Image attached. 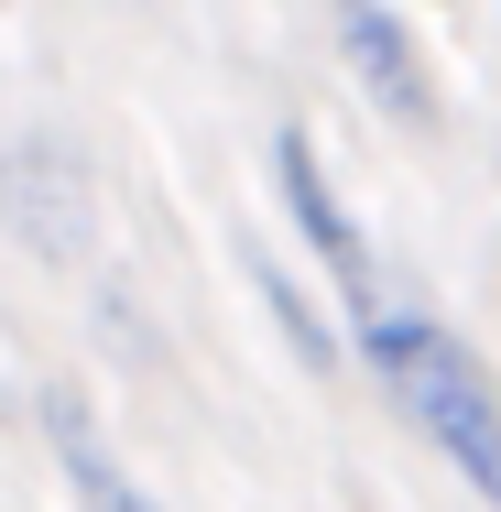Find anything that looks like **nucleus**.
I'll use <instances>...</instances> for the list:
<instances>
[{
	"label": "nucleus",
	"mask_w": 501,
	"mask_h": 512,
	"mask_svg": "<svg viewBox=\"0 0 501 512\" xmlns=\"http://www.w3.org/2000/svg\"><path fill=\"white\" fill-rule=\"evenodd\" d=\"M33 425H44V447H55V480L77 491V512H164L131 469H120V447H109L99 404L77 393V382H44V404H33Z\"/></svg>",
	"instance_id": "39448f33"
},
{
	"label": "nucleus",
	"mask_w": 501,
	"mask_h": 512,
	"mask_svg": "<svg viewBox=\"0 0 501 512\" xmlns=\"http://www.w3.org/2000/svg\"><path fill=\"white\" fill-rule=\"evenodd\" d=\"M360 371L382 382V404L480 491V502L501 512V382H491V360L447 327V316H425V306H382L371 327H360Z\"/></svg>",
	"instance_id": "f257e3e1"
},
{
	"label": "nucleus",
	"mask_w": 501,
	"mask_h": 512,
	"mask_svg": "<svg viewBox=\"0 0 501 512\" xmlns=\"http://www.w3.org/2000/svg\"><path fill=\"white\" fill-rule=\"evenodd\" d=\"M0 240L33 251L44 273H77L99 251V164L66 120H33L0 142Z\"/></svg>",
	"instance_id": "f03ea898"
},
{
	"label": "nucleus",
	"mask_w": 501,
	"mask_h": 512,
	"mask_svg": "<svg viewBox=\"0 0 501 512\" xmlns=\"http://www.w3.org/2000/svg\"><path fill=\"white\" fill-rule=\"evenodd\" d=\"M251 295L273 306V327L295 338V360H305V371H316V382H338V360H349V349H338L327 306L305 295V273H284V251H262V240H251Z\"/></svg>",
	"instance_id": "423d86ee"
},
{
	"label": "nucleus",
	"mask_w": 501,
	"mask_h": 512,
	"mask_svg": "<svg viewBox=\"0 0 501 512\" xmlns=\"http://www.w3.org/2000/svg\"><path fill=\"white\" fill-rule=\"evenodd\" d=\"M273 197H284V218H295V240L316 251V273L338 284L349 327H371L393 295H382V273H371V240H360V218H349L338 175H327V142H316V120H273Z\"/></svg>",
	"instance_id": "7ed1b4c3"
},
{
	"label": "nucleus",
	"mask_w": 501,
	"mask_h": 512,
	"mask_svg": "<svg viewBox=\"0 0 501 512\" xmlns=\"http://www.w3.org/2000/svg\"><path fill=\"white\" fill-rule=\"evenodd\" d=\"M327 33H338L349 77L382 99V120H403V131H436V66H425V44H414V22H403V11H371V0H349Z\"/></svg>",
	"instance_id": "20e7f679"
}]
</instances>
